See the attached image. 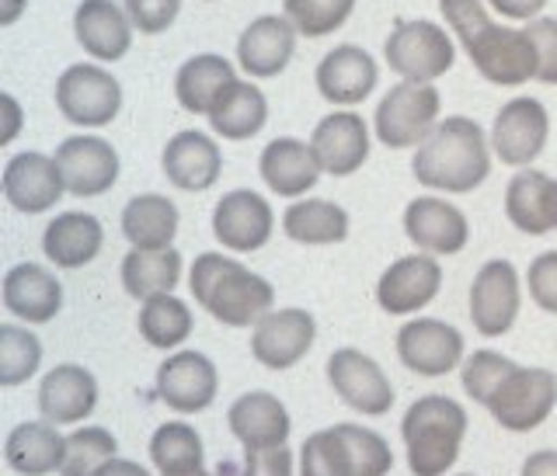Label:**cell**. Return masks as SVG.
Instances as JSON below:
<instances>
[{"mask_svg":"<svg viewBox=\"0 0 557 476\" xmlns=\"http://www.w3.org/2000/svg\"><path fill=\"white\" fill-rule=\"evenodd\" d=\"M519 316V272L512 261L495 258L474 275L470 286V321L484 338L509 334Z\"/></svg>","mask_w":557,"mask_h":476,"instance_id":"cell-12","label":"cell"},{"mask_svg":"<svg viewBox=\"0 0 557 476\" xmlns=\"http://www.w3.org/2000/svg\"><path fill=\"white\" fill-rule=\"evenodd\" d=\"M296 25L283 14H261L240 32L237 39V63L248 77L255 80H269L278 77L289 66L293 52H296Z\"/></svg>","mask_w":557,"mask_h":476,"instance_id":"cell-18","label":"cell"},{"mask_svg":"<svg viewBox=\"0 0 557 476\" xmlns=\"http://www.w3.org/2000/svg\"><path fill=\"white\" fill-rule=\"evenodd\" d=\"M63 185L77 199H98L119 181V153L101 136H70L57 147Z\"/></svg>","mask_w":557,"mask_h":476,"instance_id":"cell-13","label":"cell"},{"mask_svg":"<svg viewBox=\"0 0 557 476\" xmlns=\"http://www.w3.org/2000/svg\"><path fill=\"white\" fill-rule=\"evenodd\" d=\"M4 115H8V129L0 133V143H11L14 133H17V118H22V112H17V101L11 95H4Z\"/></svg>","mask_w":557,"mask_h":476,"instance_id":"cell-53","label":"cell"},{"mask_svg":"<svg viewBox=\"0 0 557 476\" xmlns=\"http://www.w3.org/2000/svg\"><path fill=\"white\" fill-rule=\"evenodd\" d=\"M240 476H293V452L286 446L275 449H255L248 452Z\"/></svg>","mask_w":557,"mask_h":476,"instance_id":"cell-49","label":"cell"},{"mask_svg":"<svg viewBox=\"0 0 557 476\" xmlns=\"http://www.w3.org/2000/svg\"><path fill=\"white\" fill-rule=\"evenodd\" d=\"M74 35L87 57L115 63L133 46V22L112 0H81L74 11Z\"/></svg>","mask_w":557,"mask_h":476,"instance_id":"cell-26","label":"cell"},{"mask_svg":"<svg viewBox=\"0 0 557 476\" xmlns=\"http://www.w3.org/2000/svg\"><path fill=\"white\" fill-rule=\"evenodd\" d=\"M554 223H557V185H554Z\"/></svg>","mask_w":557,"mask_h":476,"instance_id":"cell-56","label":"cell"},{"mask_svg":"<svg viewBox=\"0 0 557 476\" xmlns=\"http://www.w3.org/2000/svg\"><path fill=\"white\" fill-rule=\"evenodd\" d=\"M335 428L345 438L348 455H352L356 476H387L394 469V452L376 431L359 428V425H335Z\"/></svg>","mask_w":557,"mask_h":476,"instance_id":"cell-44","label":"cell"},{"mask_svg":"<svg viewBox=\"0 0 557 476\" xmlns=\"http://www.w3.org/2000/svg\"><path fill=\"white\" fill-rule=\"evenodd\" d=\"M188 289L196 296V303L226 327H251L275 306V289L269 278L213 251L199 254L191 264Z\"/></svg>","mask_w":557,"mask_h":476,"instance_id":"cell-2","label":"cell"},{"mask_svg":"<svg viewBox=\"0 0 557 476\" xmlns=\"http://www.w3.org/2000/svg\"><path fill=\"white\" fill-rule=\"evenodd\" d=\"M22 8H25V0H4V8H0V25H14Z\"/></svg>","mask_w":557,"mask_h":476,"instance_id":"cell-54","label":"cell"},{"mask_svg":"<svg viewBox=\"0 0 557 476\" xmlns=\"http://www.w3.org/2000/svg\"><path fill=\"white\" fill-rule=\"evenodd\" d=\"M119 442L109 428H81L66 438V455L60 476H95L104 463L115 460Z\"/></svg>","mask_w":557,"mask_h":476,"instance_id":"cell-40","label":"cell"},{"mask_svg":"<svg viewBox=\"0 0 557 476\" xmlns=\"http://www.w3.org/2000/svg\"><path fill=\"white\" fill-rule=\"evenodd\" d=\"M554 178L544 171L522 167L516 178L505 188V216L519 234L544 237L554 230Z\"/></svg>","mask_w":557,"mask_h":476,"instance_id":"cell-29","label":"cell"},{"mask_svg":"<svg viewBox=\"0 0 557 476\" xmlns=\"http://www.w3.org/2000/svg\"><path fill=\"white\" fill-rule=\"evenodd\" d=\"M519 476H557V452L554 449H540L533 452L527 463H522Z\"/></svg>","mask_w":557,"mask_h":476,"instance_id":"cell-51","label":"cell"},{"mask_svg":"<svg viewBox=\"0 0 557 476\" xmlns=\"http://www.w3.org/2000/svg\"><path fill=\"white\" fill-rule=\"evenodd\" d=\"M310 147L318 153L324 174L348 178L370 156V129H366L362 115L356 112H331L318 122V129L310 136Z\"/></svg>","mask_w":557,"mask_h":476,"instance_id":"cell-22","label":"cell"},{"mask_svg":"<svg viewBox=\"0 0 557 476\" xmlns=\"http://www.w3.org/2000/svg\"><path fill=\"white\" fill-rule=\"evenodd\" d=\"M318 91L324 101L338 104V109H352V104H362L373 95V87L380 80L376 60L359 46H335L327 57L318 63Z\"/></svg>","mask_w":557,"mask_h":476,"instance_id":"cell-20","label":"cell"},{"mask_svg":"<svg viewBox=\"0 0 557 476\" xmlns=\"http://www.w3.org/2000/svg\"><path fill=\"white\" fill-rule=\"evenodd\" d=\"M139 334L150 348H178L191 334V310L178 296H153L139 306Z\"/></svg>","mask_w":557,"mask_h":476,"instance_id":"cell-37","label":"cell"},{"mask_svg":"<svg viewBox=\"0 0 557 476\" xmlns=\"http://www.w3.org/2000/svg\"><path fill=\"white\" fill-rule=\"evenodd\" d=\"M300 476H356L352 455L338 428H324L307 438L300 452Z\"/></svg>","mask_w":557,"mask_h":476,"instance_id":"cell-41","label":"cell"},{"mask_svg":"<svg viewBox=\"0 0 557 476\" xmlns=\"http://www.w3.org/2000/svg\"><path fill=\"white\" fill-rule=\"evenodd\" d=\"M443 98L435 84L422 80H400L383 95L376 109V139L391 150L422 147L429 133L440 126Z\"/></svg>","mask_w":557,"mask_h":476,"instance_id":"cell-4","label":"cell"},{"mask_svg":"<svg viewBox=\"0 0 557 476\" xmlns=\"http://www.w3.org/2000/svg\"><path fill=\"white\" fill-rule=\"evenodd\" d=\"M202 438L185 421H168L150 438V460L161 473H185L202 466Z\"/></svg>","mask_w":557,"mask_h":476,"instance_id":"cell-38","label":"cell"},{"mask_svg":"<svg viewBox=\"0 0 557 476\" xmlns=\"http://www.w3.org/2000/svg\"><path fill=\"white\" fill-rule=\"evenodd\" d=\"M161 171L178 191H206L220 181L223 153L216 147V139H209L199 129H185L174 139H168V147L161 153Z\"/></svg>","mask_w":557,"mask_h":476,"instance_id":"cell-24","label":"cell"},{"mask_svg":"<svg viewBox=\"0 0 557 476\" xmlns=\"http://www.w3.org/2000/svg\"><path fill=\"white\" fill-rule=\"evenodd\" d=\"M383 57L400 80L432 84L453 70L457 49H453L446 28L435 22H400L383 42Z\"/></svg>","mask_w":557,"mask_h":476,"instance_id":"cell-5","label":"cell"},{"mask_svg":"<svg viewBox=\"0 0 557 476\" xmlns=\"http://www.w3.org/2000/svg\"><path fill=\"white\" fill-rule=\"evenodd\" d=\"M101 243H104V230H101L98 216H91V213H60L42 234L46 258L66 272L91 264L101 251Z\"/></svg>","mask_w":557,"mask_h":476,"instance_id":"cell-30","label":"cell"},{"mask_svg":"<svg viewBox=\"0 0 557 476\" xmlns=\"http://www.w3.org/2000/svg\"><path fill=\"white\" fill-rule=\"evenodd\" d=\"M327 383L348 408L366 417H380L394 408V386L387 373L359 348H338L327 359Z\"/></svg>","mask_w":557,"mask_h":476,"instance_id":"cell-9","label":"cell"},{"mask_svg":"<svg viewBox=\"0 0 557 476\" xmlns=\"http://www.w3.org/2000/svg\"><path fill=\"white\" fill-rule=\"evenodd\" d=\"M313 338H318V324L307 310H269L261 321L255 324L251 334V355L255 362H261L265 368H293L307 351L313 348Z\"/></svg>","mask_w":557,"mask_h":476,"instance_id":"cell-14","label":"cell"},{"mask_svg":"<svg viewBox=\"0 0 557 476\" xmlns=\"http://www.w3.org/2000/svg\"><path fill=\"white\" fill-rule=\"evenodd\" d=\"M283 230L289 240L310 247L342 243L348 237V213L327 199H296L283 216Z\"/></svg>","mask_w":557,"mask_h":476,"instance_id":"cell-35","label":"cell"},{"mask_svg":"<svg viewBox=\"0 0 557 476\" xmlns=\"http://www.w3.org/2000/svg\"><path fill=\"white\" fill-rule=\"evenodd\" d=\"M530 39L536 46V57H540V70H536V80L544 84H557V17H533L527 25Z\"/></svg>","mask_w":557,"mask_h":476,"instance_id":"cell-48","label":"cell"},{"mask_svg":"<svg viewBox=\"0 0 557 476\" xmlns=\"http://www.w3.org/2000/svg\"><path fill=\"white\" fill-rule=\"evenodd\" d=\"M484 129L474 118L449 115L429 133L422 147H414L411 174L418 185L432 191H446V196H463L484 185L487 171H492V153H487Z\"/></svg>","mask_w":557,"mask_h":476,"instance_id":"cell-1","label":"cell"},{"mask_svg":"<svg viewBox=\"0 0 557 476\" xmlns=\"http://www.w3.org/2000/svg\"><path fill=\"white\" fill-rule=\"evenodd\" d=\"M258 171H261V181H265L275 196H283V199L307 196V191L318 185L321 174H324L313 147L304 143V139H293V136L272 139V143L261 150Z\"/></svg>","mask_w":557,"mask_h":476,"instance_id":"cell-25","label":"cell"},{"mask_svg":"<svg viewBox=\"0 0 557 476\" xmlns=\"http://www.w3.org/2000/svg\"><path fill=\"white\" fill-rule=\"evenodd\" d=\"M272 205L258 196V191L237 188L231 196H223L213 209V237L223 243V251H261L272 237Z\"/></svg>","mask_w":557,"mask_h":476,"instance_id":"cell-16","label":"cell"},{"mask_svg":"<svg viewBox=\"0 0 557 476\" xmlns=\"http://www.w3.org/2000/svg\"><path fill=\"white\" fill-rule=\"evenodd\" d=\"M63 174L57 167V156L25 150L8 161L4 167V199L11 202V209L25 216H39L49 213L52 205L63 199Z\"/></svg>","mask_w":557,"mask_h":476,"instance_id":"cell-17","label":"cell"},{"mask_svg":"<svg viewBox=\"0 0 557 476\" xmlns=\"http://www.w3.org/2000/svg\"><path fill=\"white\" fill-rule=\"evenodd\" d=\"M492 8L509 22H533L547 8V0H492Z\"/></svg>","mask_w":557,"mask_h":476,"instance_id":"cell-50","label":"cell"},{"mask_svg":"<svg viewBox=\"0 0 557 476\" xmlns=\"http://www.w3.org/2000/svg\"><path fill=\"white\" fill-rule=\"evenodd\" d=\"M122 289L133 299H153L174 292L182 278V254L174 247H133V251L122 258Z\"/></svg>","mask_w":557,"mask_h":476,"instance_id":"cell-32","label":"cell"},{"mask_svg":"<svg viewBox=\"0 0 557 476\" xmlns=\"http://www.w3.org/2000/svg\"><path fill=\"white\" fill-rule=\"evenodd\" d=\"M443 289V268L432 254H408L397 258L376 281V303L400 316L429 306Z\"/></svg>","mask_w":557,"mask_h":476,"instance_id":"cell-19","label":"cell"},{"mask_svg":"<svg viewBox=\"0 0 557 476\" xmlns=\"http://www.w3.org/2000/svg\"><path fill=\"white\" fill-rule=\"evenodd\" d=\"M161 476H213V473H206V469L199 466V469H185V473H161Z\"/></svg>","mask_w":557,"mask_h":476,"instance_id":"cell-55","label":"cell"},{"mask_svg":"<svg viewBox=\"0 0 557 476\" xmlns=\"http://www.w3.org/2000/svg\"><path fill=\"white\" fill-rule=\"evenodd\" d=\"M516 373V362L512 359H505L502 351H474L467 362H463V373H460V379H463V390H467V397L474 400V403H492V397L502 390V383L509 379Z\"/></svg>","mask_w":557,"mask_h":476,"instance_id":"cell-43","label":"cell"},{"mask_svg":"<svg viewBox=\"0 0 557 476\" xmlns=\"http://www.w3.org/2000/svg\"><path fill=\"white\" fill-rule=\"evenodd\" d=\"M209 126H213L216 136L223 139H251L265 129L269 122V101L248 80H234L226 91L220 95V101L209 109Z\"/></svg>","mask_w":557,"mask_h":476,"instance_id":"cell-33","label":"cell"},{"mask_svg":"<svg viewBox=\"0 0 557 476\" xmlns=\"http://www.w3.org/2000/svg\"><path fill=\"white\" fill-rule=\"evenodd\" d=\"M530 296L540 310L557 313V251H544L530 261Z\"/></svg>","mask_w":557,"mask_h":476,"instance_id":"cell-47","label":"cell"},{"mask_svg":"<svg viewBox=\"0 0 557 476\" xmlns=\"http://www.w3.org/2000/svg\"><path fill=\"white\" fill-rule=\"evenodd\" d=\"M557 408V376L550 368H527L516 365V373L502 383L492 397L487 411L505 431H533L554 414Z\"/></svg>","mask_w":557,"mask_h":476,"instance_id":"cell-8","label":"cell"},{"mask_svg":"<svg viewBox=\"0 0 557 476\" xmlns=\"http://www.w3.org/2000/svg\"><path fill=\"white\" fill-rule=\"evenodd\" d=\"M98 403V379L84 365H57L39 386V411L52 425H77Z\"/></svg>","mask_w":557,"mask_h":476,"instance_id":"cell-27","label":"cell"},{"mask_svg":"<svg viewBox=\"0 0 557 476\" xmlns=\"http://www.w3.org/2000/svg\"><path fill=\"white\" fill-rule=\"evenodd\" d=\"M182 11V0H126V14L133 28L144 35H161L174 25V17Z\"/></svg>","mask_w":557,"mask_h":476,"instance_id":"cell-46","label":"cell"},{"mask_svg":"<svg viewBox=\"0 0 557 476\" xmlns=\"http://www.w3.org/2000/svg\"><path fill=\"white\" fill-rule=\"evenodd\" d=\"M234 80L237 77L231 63L216 57V52H202V57H191L188 63H182L178 77H174V95H178V104L185 112L209 115V109Z\"/></svg>","mask_w":557,"mask_h":476,"instance_id":"cell-34","label":"cell"},{"mask_svg":"<svg viewBox=\"0 0 557 476\" xmlns=\"http://www.w3.org/2000/svg\"><path fill=\"white\" fill-rule=\"evenodd\" d=\"M550 115L536 98H512L495 115L492 150L505 167H530L547 147Z\"/></svg>","mask_w":557,"mask_h":476,"instance_id":"cell-10","label":"cell"},{"mask_svg":"<svg viewBox=\"0 0 557 476\" xmlns=\"http://www.w3.org/2000/svg\"><path fill=\"white\" fill-rule=\"evenodd\" d=\"M42 365V345L35 334L14 327V324H0V386H14L28 383Z\"/></svg>","mask_w":557,"mask_h":476,"instance_id":"cell-39","label":"cell"},{"mask_svg":"<svg viewBox=\"0 0 557 476\" xmlns=\"http://www.w3.org/2000/svg\"><path fill=\"white\" fill-rule=\"evenodd\" d=\"M356 0H283L286 17L307 39H321V35L342 28Z\"/></svg>","mask_w":557,"mask_h":476,"instance_id":"cell-42","label":"cell"},{"mask_svg":"<svg viewBox=\"0 0 557 476\" xmlns=\"http://www.w3.org/2000/svg\"><path fill=\"white\" fill-rule=\"evenodd\" d=\"M57 109L66 122L84 129H101L122 109V87L119 80L95 63L66 66L57 80Z\"/></svg>","mask_w":557,"mask_h":476,"instance_id":"cell-6","label":"cell"},{"mask_svg":"<svg viewBox=\"0 0 557 476\" xmlns=\"http://www.w3.org/2000/svg\"><path fill=\"white\" fill-rule=\"evenodd\" d=\"M226 425H231L234 438L248 452L286 446V438L293 431L286 403L265 390H251V393L237 397L231 403V411H226Z\"/></svg>","mask_w":557,"mask_h":476,"instance_id":"cell-23","label":"cell"},{"mask_svg":"<svg viewBox=\"0 0 557 476\" xmlns=\"http://www.w3.org/2000/svg\"><path fill=\"white\" fill-rule=\"evenodd\" d=\"M467 57L487 84H498V87H519L533 80L540 70V57H536L530 32L502 28L495 22L467 46Z\"/></svg>","mask_w":557,"mask_h":476,"instance_id":"cell-7","label":"cell"},{"mask_svg":"<svg viewBox=\"0 0 557 476\" xmlns=\"http://www.w3.org/2000/svg\"><path fill=\"white\" fill-rule=\"evenodd\" d=\"M178 234V205L168 196H136L122 209V237L133 247H171Z\"/></svg>","mask_w":557,"mask_h":476,"instance_id":"cell-36","label":"cell"},{"mask_svg":"<svg viewBox=\"0 0 557 476\" xmlns=\"http://www.w3.org/2000/svg\"><path fill=\"white\" fill-rule=\"evenodd\" d=\"M4 306L25 324H49L63 306V286L42 264L22 261L4 275Z\"/></svg>","mask_w":557,"mask_h":476,"instance_id":"cell-28","label":"cell"},{"mask_svg":"<svg viewBox=\"0 0 557 476\" xmlns=\"http://www.w3.org/2000/svg\"><path fill=\"white\" fill-rule=\"evenodd\" d=\"M460 476H470V473H460Z\"/></svg>","mask_w":557,"mask_h":476,"instance_id":"cell-57","label":"cell"},{"mask_svg":"<svg viewBox=\"0 0 557 476\" xmlns=\"http://www.w3.org/2000/svg\"><path fill=\"white\" fill-rule=\"evenodd\" d=\"M440 11L446 17V25L457 32L463 49L474 42L487 25H492V17H487V8L481 4V0H440Z\"/></svg>","mask_w":557,"mask_h":476,"instance_id":"cell-45","label":"cell"},{"mask_svg":"<svg viewBox=\"0 0 557 476\" xmlns=\"http://www.w3.org/2000/svg\"><path fill=\"white\" fill-rule=\"evenodd\" d=\"M216 365L202 351H178L157 368V397L174 414H199L216 400Z\"/></svg>","mask_w":557,"mask_h":476,"instance_id":"cell-15","label":"cell"},{"mask_svg":"<svg viewBox=\"0 0 557 476\" xmlns=\"http://www.w3.org/2000/svg\"><path fill=\"white\" fill-rule=\"evenodd\" d=\"M95 476H150L144 466H139V463H133V460H119V455H115V460H109V463H104Z\"/></svg>","mask_w":557,"mask_h":476,"instance_id":"cell-52","label":"cell"},{"mask_svg":"<svg viewBox=\"0 0 557 476\" xmlns=\"http://www.w3.org/2000/svg\"><path fill=\"white\" fill-rule=\"evenodd\" d=\"M405 234L425 254H460L470 240V226L453 202L422 196L405 209Z\"/></svg>","mask_w":557,"mask_h":476,"instance_id":"cell-21","label":"cell"},{"mask_svg":"<svg viewBox=\"0 0 557 476\" xmlns=\"http://www.w3.org/2000/svg\"><path fill=\"white\" fill-rule=\"evenodd\" d=\"M463 435L467 411L440 393L414 400L400 421V438L408 446V466L414 476H443L453 469V463L460 460Z\"/></svg>","mask_w":557,"mask_h":476,"instance_id":"cell-3","label":"cell"},{"mask_svg":"<svg viewBox=\"0 0 557 476\" xmlns=\"http://www.w3.org/2000/svg\"><path fill=\"white\" fill-rule=\"evenodd\" d=\"M397 359L418 376L440 379L463 365V334L432 316H418L397 330Z\"/></svg>","mask_w":557,"mask_h":476,"instance_id":"cell-11","label":"cell"},{"mask_svg":"<svg viewBox=\"0 0 557 476\" xmlns=\"http://www.w3.org/2000/svg\"><path fill=\"white\" fill-rule=\"evenodd\" d=\"M66 455V438L57 431L52 421H25L8 435L4 460L22 476H49L60 473Z\"/></svg>","mask_w":557,"mask_h":476,"instance_id":"cell-31","label":"cell"}]
</instances>
